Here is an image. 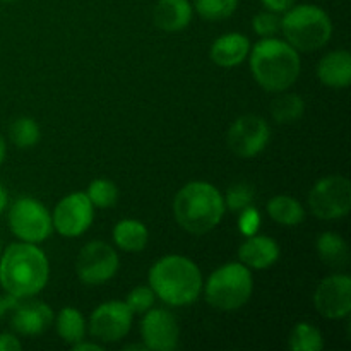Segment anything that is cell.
Instances as JSON below:
<instances>
[{"instance_id":"cell-11","label":"cell","mask_w":351,"mask_h":351,"mask_svg":"<svg viewBox=\"0 0 351 351\" xmlns=\"http://www.w3.org/2000/svg\"><path fill=\"white\" fill-rule=\"evenodd\" d=\"M93 208L95 206L91 204L86 192L69 194L55 206L53 215H51L53 228L62 237H69V239L82 235L93 223V216H95Z\"/></svg>"},{"instance_id":"cell-15","label":"cell","mask_w":351,"mask_h":351,"mask_svg":"<svg viewBox=\"0 0 351 351\" xmlns=\"http://www.w3.org/2000/svg\"><path fill=\"white\" fill-rule=\"evenodd\" d=\"M53 321V312L43 302H17L14 307L12 328L19 335L38 336L47 331Z\"/></svg>"},{"instance_id":"cell-14","label":"cell","mask_w":351,"mask_h":351,"mask_svg":"<svg viewBox=\"0 0 351 351\" xmlns=\"http://www.w3.org/2000/svg\"><path fill=\"white\" fill-rule=\"evenodd\" d=\"M141 336L147 350L173 351L178 346L180 329L177 319L165 308H153L144 312L141 321Z\"/></svg>"},{"instance_id":"cell-8","label":"cell","mask_w":351,"mask_h":351,"mask_svg":"<svg viewBox=\"0 0 351 351\" xmlns=\"http://www.w3.org/2000/svg\"><path fill=\"white\" fill-rule=\"evenodd\" d=\"M9 226L17 239L27 243L43 242L53 230L48 209L31 197H21L10 206Z\"/></svg>"},{"instance_id":"cell-25","label":"cell","mask_w":351,"mask_h":351,"mask_svg":"<svg viewBox=\"0 0 351 351\" xmlns=\"http://www.w3.org/2000/svg\"><path fill=\"white\" fill-rule=\"evenodd\" d=\"M288 345L293 351H321L324 341H322L321 331L315 326L308 324V322H300L291 329Z\"/></svg>"},{"instance_id":"cell-18","label":"cell","mask_w":351,"mask_h":351,"mask_svg":"<svg viewBox=\"0 0 351 351\" xmlns=\"http://www.w3.org/2000/svg\"><path fill=\"white\" fill-rule=\"evenodd\" d=\"M317 77L329 88H348L351 84V55L346 50H335L322 57L317 65Z\"/></svg>"},{"instance_id":"cell-4","label":"cell","mask_w":351,"mask_h":351,"mask_svg":"<svg viewBox=\"0 0 351 351\" xmlns=\"http://www.w3.org/2000/svg\"><path fill=\"white\" fill-rule=\"evenodd\" d=\"M149 287L165 304L184 307L201 295L202 274L187 257L165 256L149 269Z\"/></svg>"},{"instance_id":"cell-21","label":"cell","mask_w":351,"mask_h":351,"mask_svg":"<svg viewBox=\"0 0 351 351\" xmlns=\"http://www.w3.org/2000/svg\"><path fill=\"white\" fill-rule=\"evenodd\" d=\"M267 215L285 226L300 225L305 218V209L291 195H276L267 202Z\"/></svg>"},{"instance_id":"cell-22","label":"cell","mask_w":351,"mask_h":351,"mask_svg":"<svg viewBox=\"0 0 351 351\" xmlns=\"http://www.w3.org/2000/svg\"><path fill=\"white\" fill-rule=\"evenodd\" d=\"M317 254L322 263L331 267H341L348 263V245L338 233H321L317 239Z\"/></svg>"},{"instance_id":"cell-19","label":"cell","mask_w":351,"mask_h":351,"mask_svg":"<svg viewBox=\"0 0 351 351\" xmlns=\"http://www.w3.org/2000/svg\"><path fill=\"white\" fill-rule=\"evenodd\" d=\"M192 12L194 9L189 0H158L153 19L160 29L175 33L185 29L191 24Z\"/></svg>"},{"instance_id":"cell-3","label":"cell","mask_w":351,"mask_h":351,"mask_svg":"<svg viewBox=\"0 0 351 351\" xmlns=\"http://www.w3.org/2000/svg\"><path fill=\"white\" fill-rule=\"evenodd\" d=\"M225 199L209 182H189L175 195L173 215L178 225L192 235H204L219 225L225 215Z\"/></svg>"},{"instance_id":"cell-33","label":"cell","mask_w":351,"mask_h":351,"mask_svg":"<svg viewBox=\"0 0 351 351\" xmlns=\"http://www.w3.org/2000/svg\"><path fill=\"white\" fill-rule=\"evenodd\" d=\"M261 2H263V5L267 10L276 14L287 12L288 9H291L295 5V0H261Z\"/></svg>"},{"instance_id":"cell-5","label":"cell","mask_w":351,"mask_h":351,"mask_svg":"<svg viewBox=\"0 0 351 351\" xmlns=\"http://www.w3.org/2000/svg\"><path fill=\"white\" fill-rule=\"evenodd\" d=\"M287 43L297 51H315L324 47L332 34V23L324 9L312 3L293 5L281 19Z\"/></svg>"},{"instance_id":"cell-39","label":"cell","mask_w":351,"mask_h":351,"mask_svg":"<svg viewBox=\"0 0 351 351\" xmlns=\"http://www.w3.org/2000/svg\"><path fill=\"white\" fill-rule=\"evenodd\" d=\"M2 2H14V0H2Z\"/></svg>"},{"instance_id":"cell-12","label":"cell","mask_w":351,"mask_h":351,"mask_svg":"<svg viewBox=\"0 0 351 351\" xmlns=\"http://www.w3.org/2000/svg\"><path fill=\"white\" fill-rule=\"evenodd\" d=\"M132 326V312L125 302H105L91 314L89 331L103 343H115L125 338Z\"/></svg>"},{"instance_id":"cell-23","label":"cell","mask_w":351,"mask_h":351,"mask_svg":"<svg viewBox=\"0 0 351 351\" xmlns=\"http://www.w3.org/2000/svg\"><path fill=\"white\" fill-rule=\"evenodd\" d=\"M57 332L69 345L82 341L86 332V322L81 312L74 307L62 308L57 317Z\"/></svg>"},{"instance_id":"cell-20","label":"cell","mask_w":351,"mask_h":351,"mask_svg":"<svg viewBox=\"0 0 351 351\" xmlns=\"http://www.w3.org/2000/svg\"><path fill=\"white\" fill-rule=\"evenodd\" d=\"M149 233L137 219H122L113 228V242L125 252H141L147 245Z\"/></svg>"},{"instance_id":"cell-36","label":"cell","mask_w":351,"mask_h":351,"mask_svg":"<svg viewBox=\"0 0 351 351\" xmlns=\"http://www.w3.org/2000/svg\"><path fill=\"white\" fill-rule=\"evenodd\" d=\"M72 350L74 351H101L103 348L99 345H95V343H82L77 341L72 345Z\"/></svg>"},{"instance_id":"cell-30","label":"cell","mask_w":351,"mask_h":351,"mask_svg":"<svg viewBox=\"0 0 351 351\" xmlns=\"http://www.w3.org/2000/svg\"><path fill=\"white\" fill-rule=\"evenodd\" d=\"M156 300V295H154L153 288L151 287H137L127 295L125 304L130 308L132 314H144V312L149 311L154 305Z\"/></svg>"},{"instance_id":"cell-26","label":"cell","mask_w":351,"mask_h":351,"mask_svg":"<svg viewBox=\"0 0 351 351\" xmlns=\"http://www.w3.org/2000/svg\"><path fill=\"white\" fill-rule=\"evenodd\" d=\"M40 125L33 119L23 117L10 125V141L21 149H29V147L36 146L40 143Z\"/></svg>"},{"instance_id":"cell-29","label":"cell","mask_w":351,"mask_h":351,"mask_svg":"<svg viewBox=\"0 0 351 351\" xmlns=\"http://www.w3.org/2000/svg\"><path fill=\"white\" fill-rule=\"evenodd\" d=\"M223 199H225L226 208H230L232 211H242V209H245L252 202L254 189L252 185L240 182V184L232 185L228 192H226V197Z\"/></svg>"},{"instance_id":"cell-38","label":"cell","mask_w":351,"mask_h":351,"mask_svg":"<svg viewBox=\"0 0 351 351\" xmlns=\"http://www.w3.org/2000/svg\"><path fill=\"white\" fill-rule=\"evenodd\" d=\"M5 153H7L5 139H3L2 134H0V165H2V163H3V160H5Z\"/></svg>"},{"instance_id":"cell-24","label":"cell","mask_w":351,"mask_h":351,"mask_svg":"<svg viewBox=\"0 0 351 351\" xmlns=\"http://www.w3.org/2000/svg\"><path fill=\"white\" fill-rule=\"evenodd\" d=\"M305 103L304 99L293 93L278 96L271 105V115L278 123H293L304 117Z\"/></svg>"},{"instance_id":"cell-6","label":"cell","mask_w":351,"mask_h":351,"mask_svg":"<svg viewBox=\"0 0 351 351\" xmlns=\"http://www.w3.org/2000/svg\"><path fill=\"white\" fill-rule=\"evenodd\" d=\"M254 290L250 269L242 263H228L218 267L206 281V300L213 308L233 312L249 302Z\"/></svg>"},{"instance_id":"cell-13","label":"cell","mask_w":351,"mask_h":351,"mask_svg":"<svg viewBox=\"0 0 351 351\" xmlns=\"http://www.w3.org/2000/svg\"><path fill=\"white\" fill-rule=\"evenodd\" d=\"M314 304L319 314L324 317H348L351 312V278L348 274L324 278L315 288Z\"/></svg>"},{"instance_id":"cell-37","label":"cell","mask_w":351,"mask_h":351,"mask_svg":"<svg viewBox=\"0 0 351 351\" xmlns=\"http://www.w3.org/2000/svg\"><path fill=\"white\" fill-rule=\"evenodd\" d=\"M7 204H9V195H7L5 187L0 184V213L7 208Z\"/></svg>"},{"instance_id":"cell-10","label":"cell","mask_w":351,"mask_h":351,"mask_svg":"<svg viewBox=\"0 0 351 351\" xmlns=\"http://www.w3.org/2000/svg\"><path fill=\"white\" fill-rule=\"evenodd\" d=\"M271 130L264 119L257 115H243L230 127L226 143L235 156L249 160L257 156L269 143Z\"/></svg>"},{"instance_id":"cell-1","label":"cell","mask_w":351,"mask_h":351,"mask_svg":"<svg viewBox=\"0 0 351 351\" xmlns=\"http://www.w3.org/2000/svg\"><path fill=\"white\" fill-rule=\"evenodd\" d=\"M48 276V259L36 243H12L0 259V285L19 300L40 293L47 287Z\"/></svg>"},{"instance_id":"cell-31","label":"cell","mask_w":351,"mask_h":351,"mask_svg":"<svg viewBox=\"0 0 351 351\" xmlns=\"http://www.w3.org/2000/svg\"><path fill=\"white\" fill-rule=\"evenodd\" d=\"M252 27L259 36L269 38L274 36V34L281 29V19L278 17L276 12L267 10V12H261L254 17Z\"/></svg>"},{"instance_id":"cell-2","label":"cell","mask_w":351,"mask_h":351,"mask_svg":"<svg viewBox=\"0 0 351 351\" xmlns=\"http://www.w3.org/2000/svg\"><path fill=\"white\" fill-rule=\"evenodd\" d=\"M250 72L263 89L283 93L300 75V55L287 41L263 38L250 48Z\"/></svg>"},{"instance_id":"cell-17","label":"cell","mask_w":351,"mask_h":351,"mask_svg":"<svg viewBox=\"0 0 351 351\" xmlns=\"http://www.w3.org/2000/svg\"><path fill=\"white\" fill-rule=\"evenodd\" d=\"M250 51L249 38L240 33H228L219 36L211 45L209 57L218 67L232 69L242 64Z\"/></svg>"},{"instance_id":"cell-34","label":"cell","mask_w":351,"mask_h":351,"mask_svg":"<svg viewBox=\"0 0 351 351\" xmlns=\"http://www.w3.org/2000/svg\"><path fill=\"white\" fill-rule=\"evenodd\" d=\"M23 348L19 339L12 335H0V351H17Z\"/></svg>"},{"instance_id":"cell-28","label":"cell","mask_w":351,"mask_h":351,"mask_svg":"<svg viewBox=\"0 0 351 351\" xmlns=\"http://www.w3.org/2000/svg\"><path fill=\"white\" fill-rule=\"evenodd\" d=\"M239 0H194V9L208 21L228 19L237 10Z\"/></svg>"},{"instance_id":"cell-16","label":"cell","mask_w":351,"mask_h":351,"mask_svg":"<svg viewBox=\"0 0 351 351\" xmlns=\"http://www.w3.org/2000/svg\"><path fill=\"white\" fill-rule=\"evenodd\" d=\"M240 263L249 269H267L280 259V245L271 237L252 235L239 249Z\"/></svg>"},{"instance_id":"cell-32","label":"cell","mask_w":351,"mask_h":351,"mask_svg":"<svg viewBox=\"0 0 351 351\" xmlns=\"http://www.w3.org/2000/svg\"><path fill=\"white\" fill-rule=\"evenodd\" d=\"M261 226V215L256 208H250L247 206L245 209H242V215L239 218V228L240 232L245 237L256 235L257 230Z\"/></svg>"},{"instance_id":"cell-7","label":"cell","mask_w":351,"mask_h":351,"mask_svg":"<svg viewBox=\"0 0 351 351\" xmlns=\"http://www.w3.org/2000/svg\"><path fill=\"white\" fill-rule=\"evenodd\" d=\"M308 206L315 218L332 221L345 218L351 209V184L346 177H324L312 187Z\"/></svg>"},{"instance_id":"cell-9","label":"cell","mask_w":351,"mask_h":351,"mask_svg":"<svg viewBox=\"0 0 351 351\" xmlns=\"http://www.w3.org/2000/svg\"><path fill=\"white\" fill-rule=\"evenodd\" d=\"M119 256L113 247L95 240L82 247V250L79 252L75 271L82 283L89 285V287H98V285L112 280L119 271Z\"/></svg>"},{"instance_id":"cell-27","label":"cell","mask_w":351,"mask_h":351,"mask_svg":"<svg viewBox=\"0 0 351 351\" xmlns=\"http://www.w3.org/2000/svg\"><path fill=\"white\" fill-rule=\"evenodd\" d=\"M86 195H88L91 204L96 206V208H112V206L117 204V199H119V189H117V185L112 180L96 178V180H93L88 185Z\"/></svg>"},{"instance_id":"cell-35","label":"cell","mask_w":351,"mask_h":351,"mask_svg":"<svg viewBox=\"0 0 351 351\" xmlns=\"http://www.w3.org/2000/svg\"><path fill=\"white\" fill-rule=\"evenodd\" d=\"M17 302H19V298L12 297V295H9V293H7L5 297H2V295H0V319L5 315L7 311H10V308L16 307Z\"/></svg>"}]
</instances>
